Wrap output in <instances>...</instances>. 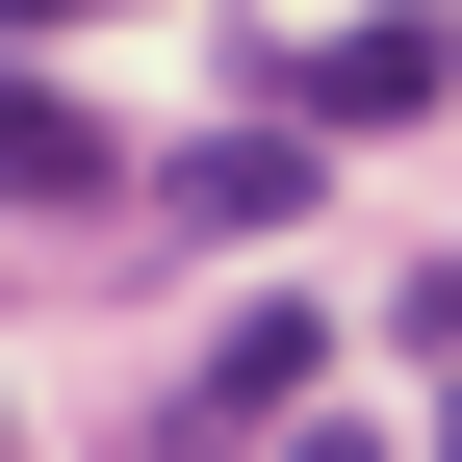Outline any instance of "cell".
I'll use <instances>...</instances> for the list:
<instances>
[{
	"instance_id": "cell-1",
	"label": "cell",
	"mask_w": 462,
	"mask_h": 462,
	"mask_svg": "<svg viewBox=\"0 0 462 462\" xmlns=\"http://www.w3.org/2000/svg\"><path fill=\"white\" fill-rule=\"evenodd\" d=\"M411 103H462V26H411V0L309 51V129H411Z\"/></svg>"
},
{
	"instance_id": "cell-2",
	"label": "cell",
	"mask_w": 462,
	"mask_h": 462,
	"mask_svg": "<svg viewBox=\"0 0 462 462\" xmlns=\"http://www.w3.org/2000/svg\"><path fill=\"white\" fill-rule=\"evenodd\" d=\"M129 154H103V103H51V78H0V206H103Z\"/></svg>"
},
{
	"instance_id": "cell-3",
	"label": "cell",
	"mask_w": 462,
	"mask_h": 462,
	"mask_svg": "<svg viewBox=\"0 0 462 462\" xmlns=\"http://www.w3.org/2000/svg\"><path fill=\"white\" fill-rule=\"evenodd\" d=\"M180 206H206V231H282V206H309V129H206Z\"/></svg>"
},
{
	"instance_id": "cell-4",
	"label": "cell",
	"mask_w": 462,
	"mask_h": 462,
	"mask_svg": "<svg viewBox=\"0 0 462 462\" xmlns=\"http://www.w3.org/2000/svg\"><path fill=\"white\" fill-rule=\"evenodd\" d=\"M309 360H334L309 309H231V334H206V411H309Z\"/></svg>"
},
{
	"instance_id": "cell-5",
	"label": "cell",
	"mask_w": 462,
	"mask_h": 462,
	"mask_svg": "<svg viewBox=\"0 0 462 462\" xmlns=\"http://www.w3.org/2000/svg\"><path fill=\"white\" fill-rule=\"evenodd\" d=\"M0 26H103V0H0Z\"/></svg>"
},
{
	"instance_id": "cell-6",
	"label": "cell",
	"mask_w": 462,
	"mask_h": 462,
	"mask_svg": "<svg viewBox=\"0 0 462 462\" xmlns=\"http://www.w3.org/2000/svg\"><path fill=\"white\" fill-rule=\"evenodd\" d=\"M437 462H462V360H437Z\"/></svg>"
}]
</instances>
